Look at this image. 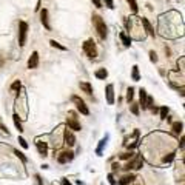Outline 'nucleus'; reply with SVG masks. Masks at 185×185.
<instances>
[{"label":"nucleus","instance_id":"obj_1","mask_svg":"<svg viewBox=\"0 0 185 185\" xmlns=\"http://www.w3.org/2000/svg\"><path fill=\"white\" fill-rule=\"evenodd\" d=\"M92 23H94V28H96V31L99 34L100 39H107V25H105V20L102 18L100 16H92Z\"/></svg>","mask_w":185,"mask_h":185},{"label":"nucleus","instance_id":"obj_2","mask_svg":"<svg viewBox=\"0 0 185 185\" xmlns=\"http://www.w3.org/2000/svg\"><path fill=\"white\" fill-rule=\"evenodd\" d=\"M83 51H85V54L88 56L90 59H94L97 56V48H96V43L92 39H88L85 43H83Z\"/></svg>","mask_w":185,"mask_h":185},{"label":"nucleus","instance_id":"obj_3","mask_svg":"<svg viewBox=\"0 0 185 185\" xmlns=\"http://www.w3.org/2000/svg\"><path fill=\"white\" fill-rule=\"evenodd\" d=\"M68 116H70V117L67 119L68 128H70V130H74V131H79V130H80V124H79V120H77V117H76V113H74V111H70Z\"/></svg>","mask_w":185,"mask_h":185},{"label":"nucleus","instance_id":"obj_4","mask_svg":"<svg viewBox=\"0 0 185 185\" xmlns=\"http://www.w3.org/2000/svg\"><path fill=\"white\" fill-rule=\"evenodd\" d=\"M26 34H28V23L20 22L18 23V45L23 46L26 42Z\"/></svg>","mask_w":185,"mask_h":185},{"label":"nucleus","instance_id":"obj_5","mask_svg":"<svg viewBox=\"0 0 185 185\" xmlns=\"http://www.w3.org/2000/svg\"><path fill=\"white\" fill-rule=\"evenodd\" d=\"M71 100L74 102V104H76V107H77V110L80 111V113L83 114V116H88L90 114V110H88V107L85 105V102H83L79 96H73L71 97Z\"/></svg>","mask_w":185,"mask_h":185},{"label":"nucleus","instance_id":"obj_6","mask_svg":"<svg viewBox=\"0 0 185 185\" xmlns=\"http://www.w3.org/2000/svg\"><path fill=\"white\" fill-rule=\"evenodd\" d=\"M142 165H144V159H142L141 156H136L133 161H130V162L124 166V168L128 170V171H130V170H139V168H142Z\"/></svg>","mask_w":185,"mask_h":185},{"label":"nucleus","instance_id":"obj_7","mask_svg":"<svg viewBox=\"0 0 185 185\" xmlns=\"http://www.w3.org/2000/svg\"><path fill=\"white\" fill-rule=\"evenodd\" d=\"M37 67H39V53L34 51L31 54L30 60H28V68H30V70H36Z\"/></svg>","mask_w":185,"mask_h":185},{"label":"nucleus","instance_id":"obj_8","mask_svg":"<svg viewBox=\"0 0 185 185\" xmlns=\"http://www.w3.org/2000/svg\"><path fill=\"white\" fill-rule=\"evenodd\" d=\"M63 139H65V144H67L68 147H73L74 144H76V137H74L73 131H70V130H67V131H65Z\"/></svg>","mask_w":185,"mask_h":185},{"label":"nucleus","instance_id":"obj_9","mask_svg":"<svg viewBox=\"0 0 185 185\" xmlns=\"http://www.w3.org/2000/svg\"><path fill=\"white\" fill-rule=\"evenodd\" d=\"M107 102L108 105H113L114 104V87L113 85H107Z\"/></svg>","mask_w":185,"mask_h":185},{"label":"nucleus","instance_id":"obj_10","mask_svg":"<svg viewBox=\"0 0 185 185\" xmlns=\"http://www.w3.org/2000/svg\"><path fill=\"white\" fill-rule=\"evenodd\" d=\"M40 20H42V23L46 30H51V25L48 22V9H42L40 11Z\"/></svg>","mask_w":185,"mask_h":185},{"label":"nucleus","instance_id":"obj_11","mask_svg":"<svg viewBox=\"0 0 185 185\" xmlns=\"http://www.w3.org/2000/svg\"><path fill=\"white\" fill-rule=\"evenodd\" d=\"M73 154H74L73 151H65V153H62V154L57 157V161H59L60 164H65V162H68V161L73 159V157H74Z\"/></svg>","mask_w":185,"mask_h":185},{"label":"nucleus","instance_id":"obj_12","mask_svg":"<svg viewBox=\"0 0 185 185\" xmlns=\"http://www.w3.org/2000/svg\"><path fill=\"white\" fill-rule=\"evenodd\" d=\"M141 22H142V25H144V28H145V31H147V34H150L151 37H154V31H153V28H151V25H150V22L147 20L145 17H142L141 18Z\"/></svg>","mask_w":185,"mask_h":185},{"label":"nucleus","instance_id":"obj_13","mask_svg":"<svg viewBox=\"0 0 185 185\" xmlns=\"http://www.w3.org/2000/svg\"><path fill=\"white\" fill-rule=\"evenodd\" d=\"M134 179H136V176H134V174H125L124 178L119 181V185H128V184H131Z\"/></svg>","mask_w":185,"mask_h":185},{"label":"nucleus","instance_id":"obj_14","mask_svg":"<svg viewBox=\"0 0 185 185\" xmlns=\"http://www.w3.org/2000/svg\"><path fill=\"white\" fill-rule=\"evenodd\" d=\"M79 87H80V90H82L83 92H87V94H92V87L90 85L88 82H80Z\"/></svg>","mask_w":185,"mask_h":185},{"label":"nucleus","instance_id":"obj_15","mask_svg":"<svg viewBox=\"0 0 185 185\" xmlns=\"http://www.w3.org/2000/svg\"><path fill=\"white\" fill-rule=\"evenodd\" d=\"M139 96H141V107H142V110H147V91L141 90V91H139Z\"/></svg>","mask_w":185,"mask_h":185},{"label":"nucleus","instance_id":"obj_16","mask_svg":"<svg viewBox=\"0 0 185 185\" xmlns=\"http://www.w3.org/2000/svg\"><path fill=\"white\" fill-rule=\"evenodd\" d=\"M37 150H39L40 156H46V153H48V147H46L45 142H37Z\"/></svg>","mask_w":185,"mask_h":185},{"label":"nucleus","instance_id":"obj_17","mask_svg":"<svg viewBox=\"0 0 185 185\" xmlns=\"http://www.w3.org/2000/svg\"><path fill=\"white\" fill-rule=\"evenodd\" d=\"M107 76H108V71L105 68H100V70L96 71V77L97 79H107Z\"/></svg>","mask_w":185,"mask_h":185},{"label":"nucleus","instance_id":"obj_18","mask_svg":"<svg viewBox=\"0 0 185 185\" xmlns=\"http://www.w3.org/2000/svg\"><path fill=\"white\" fill-rule=\"evenodd\" d=\"M182 128H184V124L182 122H174L173 124V131L174 133H178V134L182 133Z\"/></svg>","mask_w":185,"mask_h":185},{"label":"nucleus","instance_id":"obj_19","mask_svg":"<svg viewBox=\"0 0 185 185\" xmlns=\"http://www.w3.org/2000/svg\"><path fill=\"white\" fill-rule=\"evenodd\" d=\"M120 39H122V42H124L125 46H130V45H131V39H130V37H128L125 33H120Z\"/></svg>","mask_w":185,"mask_h":185},{"label":"nucleus","instance_id":"obj_20","mask_svg":"<svg viewBox=\"0 0 185 185\" xmlns=\"http://www.w3.org/2000/svg\"><path fill=\"white\" fill-rule=\"evenodd\" d=\"M13 119H14V125H16V128L18 130V131H23L22 124H20V120H18V116H17V114H14V116H13Z\"/></svg>","mask_w":185,"mask_h":185},{"label":"nucleus","instance_id":"obj_21","mask_svg":"<svg viewBox=\"0 0 185 185\" xmlns=\"http://www.w3.org/2000/svg\"><path fill=\"white\" fill-rule=\"evenodd\" d=\"M50 43H51V46H53V48H59V50H62V51H65V50H67L65 46H62L60 43H57L56 40H50Z\"/></svg>","mask_w":185,"mask_h":185},{"label":"nucleus","instance_id":"obj_22","mask_svg":"<svg viewBox=\"0 0 185 185\" xmlns=\"http://www.w3.org/2000/svg\"><path fill=\"white\" fill-rule=\"evenodd\" d=\"M139 79H141V77H139V68L137 67H133V80H139Z\"/></svg>","mask_w":185,"mask_h":185},{"label":"nucleus","instance_id":"obj_23","mask_svg":"<svg viewBox=\"0 0 185 185\" xmlns=\"http://www.w3.org/2000/svg\"><path fill=\"white\" fill-rule=\"evenodd\" d=\"M153 104H154V100H153V97H150V96H147V108H151V110H153V108H154V105H153Z\"/></svg>","mask_w":185,"mask_h":185},{"label":"nucleus","instance_id":"obj_24","mask_svg":"<svg viewBox=\"0 0 185 185\" xmlns=\"http://www.w3.org/2000/svg\"><path fill=\"white\" fill-rule=\"evenodd\" d=\"M166 114H168V108L162 107L161 108V119H166Z\"/></svg>","mask_w":185,"mask_h":185},{"label":"nucleus","instance_id":"obj_25","mask_svg":"<svg viewBox=\"0 0 185 185\" xmlns=\"http://www.w3.org/2000/svg\"><path fill=\"white\" fill-rule=\"evenodd\" d=\"M133 92H134L133 88H128V91H127V100H128V102L133 100Z\"/></svg>","mask_w":185,"mask_h":185},{"label":"nucleus","instance_id":"obj_26","mask_svg":"<svg viewBox=\"0 0 185 185\" xmlns=\"http://www.w3.org/2000/svg\"><path fill=\"white\" fill-rule=\"evenodd\" d=\"M128 3H130V6H131L133 13H137V3H136V0H128Z\"/></svg>","mask_w":185,"mask_h":185},{"label":"nucleus","instance_id":"obj_27","mask_svg":"<svg viewBox=\"0 0 185 185\" xmlns=\"http://www.w3.org/2000/svg\"><path fill=\"white\" fill-rule=\"evenodd\" d=\"M131 113L136 114V116L139 114V105L137 104H131Z\"/></svg>","mask_w":185,"mask_h":185},{"label":"nucleus","instance_id":"obj_28","mask_svg":"<svg viewBox=\"0 0 185 185\" xmlns=\"http://www.w3.org/2000/svg\"><path fill=\"white\" fill-rule=\"evenodd\" d=\"M16 154H17V157H20V159H22V162H26L28 159H26V157H25V154L22 153V151H18V150H16Z\"/></svg>","mask_w":185,"mask_h":185},{"label":"nucleus","instance_id":"obj_29","mask_svg":"<svg viewBox=\"0 0 185 185\" xmlns=\"http://www.w3.org/2000/svg\"><path fill=\"white\" fill-rule=\"evenodd\" d=\"M173 159H174V153H170L168 156H165V157H164V162H171Z\"/></svg>","mask_w":185,"mask_h":185},{"label":"nucleus","instance_id":"obj_30","mask_svg":"<svg viewBox=\"0 0 185 185\" xmlns=\"http://www.w3.org/2000/svg\"><path fill=\"white\" fill-rule=\"evenodd\" d=\"M133 157V153H124V154H120V159H131Z\"/></svg>","mask_w":185,"mask_h":185},{"label":"nucleus","instance_id":"obj_31","mask_svg":"<svg viewBox=\"0 0 185 185\" xmlns=\"http://www.w3.org/2000/svg\"><path fill=\"white\" fill-rule=\"evenodd\" d=\"M108 181H110V184H111V185H117V184H116V181H114V176L111 174V173L108 174Z\"/></svg>","mask_w":185,"mask_h":185},{"label":"nucleus","instance_id":"obj_32","mask_svg":"<svg viewBox=\"0 0 185 185\" xmlns=\"http://www.w3.org/2000/svg\"><path fill=\"white\" fill-rule=\"evenodd\" d=\"M150 59H151V62H157V56L154 51H150Z\"/></svg>","mask_w":185,"mask_h":185},{"label":"nucleus","instance_id":"obj_33","mask_svg":"<svg viewBox=\"0 0 185 185\" xmlns=\"http://www.w3.org/2000/svg\"><path fill=\"white\" fill-rule=\"evenodd\" d=\"M18 142H20V145L23 147V148H28V144H26V141L23 137H18Z\"/></svg>","mask_w":185,"mask_h":185},{"label":"nucleus","instance_id":"obj_34","mask_svg":"<svg viewBox=\"0 0 185 185\" xmlns=\"http://www.w3.org/2000/svg\"><path fill=\"white\" fill-rule=\"evenodd\" d=\"M11 88H13V90H20V82H18V80L14 82L13 85H11Z\"/></svg>","mask_w":185,"mask_h":185},{"label":"nucleus","instance_id":"obj_35","mask_svg":"<svg viewBox=\"0 0 185 185\" xmlns=\"http://www.w3.org/2000/svg\"><path fill=\"white\" fill-rule=\"evenodd\" d=\"M105 3H107V6H108L110 9H113V8H114V3H113V0H105Z\"/></svg>","mask_w":185,"mask_h":185},{"label":"nucleus","instance_id":"obj_36","mask_svg":"<svg viewBox=\"0 0 185 185\" xmlns=\"http://www.w3.org/2000/svg\"><path fill=\"white\" fill-rule=\"evenodd\" d=\"M92 3H94L96 8H100V6H102V2H100V0H92Z\"/></svg>","mask_w":185,"mask_h":185},{"label":"nucleus","instance_id":"obj_37","mask_svg":"<svg viewBox=\"0 0 185 185\" xmlns=\"http://www.w3.org/2000/svg\"><path fill=\"white\" fill-rule=\"evenodd\" d=\"M62 185H71V184H70L67 179H62Z\"/></svg>","mask_w":185,"mask_h":185}]
</instances>
